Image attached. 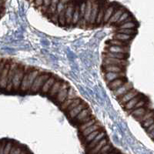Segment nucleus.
I'll return each mask as SVG.
<instances>
[{
  "instance_id": "obj_40",
  "label": "nucleus",
  "mask_w": 154,
  "mask_h": 154,
  "mask_svg": "<svg viewBox=\"0 0 154 154\" xmlns=\"http://www.w3.org/2000/svg\"><path fill=\"white\" fill-rule=\"evenodd\" d=\"M152 124H153V117L150 118V119H147V120H146L145 122L142 123V126H143L144 128H146V129L149 127V126Z\"/></svg>"
},
{
  "instance_id": "obj_36",
  "label": "nucleus",
  "mask_w": 154,
  "mask_h": 154,
  "mask_svg": "<svg viewBox=\"0 0 154 154\" xmlns=\"http://www.w3.org/2000/svg\"><path fill=\"white\" fill-rule=\"evenodd\" d=\"M137 32V30L134 29H118L116 31V33H122L126 34V35H131V36H134Z\"/></svg>"
},
{
  "instance_id": "obj_43",
  "label": "nucleus",
  "mask_w": 154,
  "mask_h": 154,
  "mask_svg": "<svg viewBox=\"0 0 154 154\" xmlns=\"http://www.w3.org/2000/svg\"><path fill=\"white\" fill-rule=\"evenodd\" d=\"M1 143H2V140H0V146H1Z\"/></svg>"
},
{
  "instance_id": "obj_24",
  "label": "nucleus",
  "mask_w": 154,
  "mask_h": 154,
  "mask_svg": "<svg viewBox=\"0 0 154 154\" xmlns=\"http://www.w3.org/2000/svg\"><path fill=\"white\" fill-rule=\"evenodd\" d=\"M104 70L107 72H115V73H124V68L116 66H105Z\"/></svg>"
},
{
  "instance_id": "obj_32",
  "label": "nucleus",
  "mask_w": 154,
  "mask_h": 154,
  "mask_svg": "<svg viewBox=\"0 0 154 154\" xmlns=\"http://www.w3.org/2000/svg\"><path fill=\"white\" fill-rule=\"evenodd\" d=\"M82 101H83V100H82V99L78 96L77 98H75V100H74V101L72 102V104H71V105H70L66 109L65 112H66V114H67L69 112V111H71L72 109H73L74 108H75L76 106H79Z\"/></svg>"
},
{
  "instance_id": "obj_7",
  "label": "nucleus",
  "mask_w": 154,
  "mask_h": 154,
  "mask_svg": "<svg viewBox=\"0 0 154 154\" xmlns=\"http://www.w3.org/2000/svg\"><path fill=\"white\" fill-rule=\"evenodd\" d=\"M139 94H140V93L133 88V89H130V91L127 92L126 94L123 95V96H118L117 99L119 98V97H121V99H119V102L121 105H123V104H126L127 102H129L130 100H131L132 99H133L134 97H136V96Z\"/></svg>"
},
{
  "instance_id": "obj_17",
  "label": "nucleus",
  "mask_w": 154,
  "mask_h": 154,
  "mask_svg": "<svg viewBox=\"0 0 154 154\" xmlns=\"http://www.w3.org/2000/svg\"><path fill=\"white\" fill-rule=\"evenodd\" d=\"M63 82V80L60 79V80H56V82H54V84L53 85V86L51 87L50 90L48 93V96L49 97H56V94L59 92V89H60V86H61L62 82Z\"/></svg>"
},
{
  "instance_id": "obj_22",
  "label": "nucleus",
  "mask_w": 154,
  "mask_h": 154,
  "mask_svg": "<svg viewBox=\"0 0 154 154\" xmlns=\"http://www.w3.org/2000/svg\"><path fill=\"white\" fill-rule=\"evenodd\" d=\"M126 82H124L123 79H116L114 81L109 82L108 83V87L109 88V89H111L112 91L115 90V89H118L119 87L122 86L123 85H124Z\"/></svg>"
},
{
  "instance_id": "obj_41",
  "label": "nucleus",
  "mask_w": 154,
  "mask_h": 154,
  "mask_svg": "<svg viewBox=\"0 0 154 154\" xmlns=\"http://www.w3.org/2000/svg\"><path fill=\"white\" fill-rule=\"evenodd\" d=\"M145 105V101H143V100H140V101L137 103L136 105L134 106V107H133L132 109H130V111H133L134 110V109H138V108H140V107H143V106Z\"/></svg>"
},
{
  "instance_id": "obj_31",
  "label": "nucleus",
  "mask_w": 154,
  "mask_h": 154,
  "mask_svg": "<svg viewBox=\"0 0 154 154\" xmlns=\"http://www.w3.org/2000/svg\"><path fill=\"white\" fill-rule=\"evenodd\" d=\"M67 3H68V2H66L64 9L60 12L59 17H58V23H59V24L60 25H61V26H64V25H65V13H66V7H67Z\"/></svg>"
},
{
  "instance_id": "obj_25",
  "label": "nucleus",
  "mask_w": 154,
  "mask_h": 154,
  "mask_svg": "<svg viewBox=\"0 0 154 154\" xmlns=\"http://www.w3.org/2000/svg\"><path fill=\"white\" fill-rule=\"evenodd\" d=\"M100 125L98 122H96L95 124H93V126H89V127L86 128V130H84L82 132V134L83 135V137H87L88 135H89L90 133H92L93 132L96 131V130H100Z\"/></svg>"
},
{
  "instance_id": "obj_15",
  "label": "nucleus",
  "mask_w": 154,
  "mask_h": 154,
  "mask_svg": "<svg viewBox=\"0 0 154 154\" xmlns=\"http://www.w3.org/2000/svg\"><path fill=\"white\" fill-rule=\"evenodd\" d=\"M108 50L109 53H123V54H128L129 51H130V47H128V46H110L108 47Z\"/></svg>"
},
{
  "instance_id": "obj_28",
  "label": "nucleus",
  "mask_w": 154,
  "mask_h": 154,
  "mask_svg": "<svg viewBox=\"0 0 154 154\" xmlns=\"http://www.w3.org/2000/svg\"><path fill=\"white\" fill-rule=\"evenodd\" d=\"M79 21V5H76L75 6V9L73 11L72 19V24L75 26Z\"/></svg>"
},
{
  "instance_id": "obj_29",
  "label": "nucleus",
  "mask_w": 154,
  "mask_h": 154,
  "mask_svg": "<svg viewBox=\"0 0 154 154\" xmlns=\"http://www.w3.org/2000/svg\"><path fill=\"white\" fill-rule=\"evenodd\" d=\"M109 44L112 46H130V42H127V41H119L116 40V39H112V40L109 41Z\"/></svg>"
},
{
  "instance_id": "obj_19",
  "label": "nucleus",
  "mask_w": 154,
  "mask_h": 154,
  "mask_svg": "<svg viewBox=\"0 0 154 154\" xmlns=\"http://www.w3.org/2000/svg\"><path fill=\"white\" fill-rule=\"evenodd\" d=\"M104 58H114L118 60H126L129 58V54H123V53H113L109 52H106L103 53Z\"/></svg>"
},
{
  "instance_id": "obj_20",
  "label": "nucleus",
  "mask_w": 154,
  "mask_h": 154,
  "mask_svg": "<svg viewBox=\"0 0 154 154\" xmlns=\"http://www.w3.org/2000/svg\"><path fill=\"white\" fill-rule=\"evenodd\" d=\"M114 6L112 5H108L105 9V12H104V16L103 18V24H106L108 23L109 19H110V17L112 16V15L113 14L114 12Z\"/></svg>"
},
{
  "instance_id": "obj_39",
  "label": "nucleus",
  "mask_w": 154,
  "mask_h": 154,
  "mask_svg": "<svg viewBox=\"0 0 154 154\" xmlns=\"http://www.w3.org/2000/svg\"><path fill=\"white\" fill-rule=\"evenodd\" d=\"M152 117H153V112H152V111L149 112V111L148 110L146 112V113L145 115H144L143 116V117L140 119V121H139V122H140V123H143V122H145L146 120L150 119V118H152Z\"/></svg>"
},
{
  "instance_id": "obj_37",
  "label": "nucleus",
  "mask_w": 154,
  "mask_h": 154,
  "mask_svg": "<svg viewBox=\"0 0 154 154\" xmlns=\"http://www.w3.org/2000/svg\"><path fill=\"white\" fill-rule=\"evenodd\" d=\"M77 97H78V96H77L75 90H74L72 87L69 88L66 100H74V99L77 98Z\"/></svg>"
},
{
  "instance_id": "obj_10",
  "label": "nucleus",
  "mask_w": 154,
  "mask_h": 154,
  "mask_svg": "<svg viewBox=\"0 0 154 154\" xmlns=\"http://www.w3.org/2000/svg\"><path fill=\"white\" fill-rule=\"evenodd\" d=\"M88 107H89V106H88V104L86 103V102L82 101V103L78 106H76L75 108H74L73 109L69 111L66 115L68 116H69V119H74V118H75V116H76L81 112V111L85 109L88 108Z\"/></svg>"
},
{
  "instance_id": "obj_2",
  "label": "nucleus",
  "mask_w": 154,
  "mask_h": 154,
  "mask_svg": "<svg viewBox=\"0 0 154 154\" xmlns=\"http://www.w3.org/2000/svg\"><path fill=\"white\" fill-rule=\"evenodd\" d=\"M25 72V66L23 64H20L18 66L17 69L16 70L14 77L12 79V89L15 90H19L20 88L22 79H23V75Z\"/></svg>"
},
{
  "instance_id": "obj_1",
  "label": "nucleus",
  "mask_w": 154,
  "mask_h": 154,
  "mask_svg": "<svg viewBox=\"0 0 154 154\" xmlns=\"http://www.w3.org/2000/svg\"><path fill=\"white\" fill-rule=\"evenodd\" d=\"M52 75H53V74L49 73V72H43V73H41L40 75H38V76L35 78V80H34L33 83H32V86L31 89H30L29 91L30 93H38V91H39L41 89V88L42 87L44 83L50 78V76Z\"/></svg>"
},
{
  "instance_id": "obj_5",
  "label": "nucleus",
  "mask_w": 154,
  "mask_h": 154,
  "mask_svg": "<svg viewBox=\"0 0 154 154\" xmlns=\"http://www.w3.org/2000/svg\"><path fill=\"white\" fill-rule=\"evenodd\" d=\"M127 60H118L114 58H103V66H116L124 68L128 65Z\"/></svg>"
},
{
  "instance_id": "obj_30",
  "label": "nucleus",
  "mask_w": 154,
  "mask_h": 154,
  "mask_svg": "<svg viewBox=\"0 0 154 154\" xmlns=\"http://www.w3.org/2000/svg\"><path fill=\"white\" fill-rule=\"evenodd\" d=\"M113 38L114 39H116V40L119 41H128L130 40V39H133V36L122 33H116L113 35Z\"/></svg>"
},
{
  "instance_id": "obj_34",
  "label": "nucleus",
  "mask_w": 154,
  "mask_h": 154,
  "mask_svg": "<svg viewBox=\"0 0 154 154\" xmlns=\"http://www.w3.org/2000/svg\"><path fill=\"white\" fill-rule=\"evenodd\" d=\"M100 130H96V131H94L92 133H90L89 135H88L87 137H85V140H84V142L86 143V144L89 143H90L91 141H93V140H94L95 138H96V137L97 136V135L99 134V133H100Z\"/></svg>"
},
{
  "instance_id": "obj_12",
  "label": "nucleus",
  "mask_w": 154,
  "mask_h": 154,
  "mask_svg": "<svg viewBox=\"0 0 154 154\" xmlns=\"http://www.w3.org/2000/svg\"><path fill=\"white\" fill-rule=\"evenodd\" d=\"M106 4L107 2H99L98 14H97V17H96V23H95V24L100 25L102 22H103V16H104V12H105L106 8L108 6Z\"/></svg>"
},
{
  "instance_id": "obj_26",
  "label": "nucleus",
  "mask_w": 154,
  "mask_h": 154,
  "mask_svg": "<svg viewBox=\"0 0 154 154\" xmlns=\"http://www.w3.org/2000/svg\"><path fill=\"white\" fill-rule=\"evenodd\" d=\"M124 73H115V72H107L106 74V79L107 83L112 82V80H115L117 78H120V77H124Z\"/></svg>"
},
{
  "instance_id": "obj_35",
  "label": "nucleus",
  "mask_w": 154,
  "mask_h": 154,
  "mask_svg": "<svg viewBox=\"0 0 154 154\" xmlns=\"http://www.w3.org/2000/svg\"><path fill=\"white\" fill-rule=\"evenodd\" d=\"M137 26V25L135 24L133 22H130V23H125V24L120 25L118 26L119 29H133L135 27Z\"/></svg>"
},
{
  "instance_id": "obj_18",
  "label": "nucleus",
  "mask_w": 154,
  "mask_h": 154,
  "mask_svg": "<svg viewBox=\"0 0 154 154\" xmlns=\"http://www.w3.org/2000/svg\"><path fill=\"white\" fill-rule=\"evenodd\" d=\"M146 112L147 110L145 107H140V108L136 109L132 111L130 114H131L132 116H133L137 121H140V119L146 113Z\"/></svg>"
},
{
  "instance_id": "obj_6",
  "label": "nucleus",
  "mask_w": 154,
  "mask_h": 154,
  "mask_svg": "<svg viewBox=\"0 0 154 154\" xmlns=\"http://www.w3.org/2000/svg\"><path fill=\"white\" fill-rule=\"evenodd\" d=\"M9 66H10V62H6L3 69H2L1 75H0V88L1 89H5L6 86H7V79Z\"/></svg>"
},
{
  "instance_id": "obj_42",
  "label": "nucleus",
  "mask_w": 154,
  "mask_h": 154,
  "mask_svg": "<svg viewBox=\"0 0 154 154\" xmlns=\"http://www.w3.org/2000/svg\"><path fill=\"white\" fill-rule=\"evenodd\" d=\"M93 119V115H92V116H86V117H85L84 119H82V120L79 121V123H80V124H79V125L87 123V122H89V121H90V120H91V119Z\"/></svg>"
},
{
  "instance_id": "obj_11",
  "label": "nucleus",
  "mask_w": 154,
  "mask_h": 154,
  "mask_svg": "<svg viewBox=\"0 0 154 154\" xmlns=\"http://www.w3.org/2000/svg\"><path fill=\"white\" fill-rule=\"evenodd\" d=\"M99 10V2L96 1H93L92 2V9H91V15H90V18H89V25L93 26L96 23V19L97 17V14H98Z\"/></svg>"
},
{
  "instance_id": "obj_16",
  "label": "nucleus",
  "mask_w": 154,
  "mask_h": 154,
  "mask_svg": "<svg viewBox=\"0 0 154 154\" xmlns=\"http://www.w3.org/2000/svg\"><path fill=\"white\" fill-rule=\"evenodd\" d=\"M32 68H28V66H25V72L23 75V79H22L21 84H20V88L19 89L23 92L27 91V80H28V74Z\"/></svg>"
},
{
  "instance_id": "obj_38",
  "label": "nucleus",
  "mask_w": 154,
  "mask_h": 154,
  "mask_svg": "<svg viewBox=\"0 0 154 154\" xmlns=\"http://www.w3.org/2000/svg\"><path fill=\"white\" fill-rule=\"evenodd\" d=\"M128 17H130V13H129V12H123V14L121 15L120 17H119V20L117 21V23H116V26H117L118 24H119V26H120V25L122 24V23H123Z\"/></svg>"
},
{
  "instance_id": "obj_21",
  "label": "nucleus",
  "mask_w": 154,
  "mask_h": 154,
  "mask_svg": "<svg viewBox=\"0 0 154 154\" xmlns=\"http://www.w3.org/2000/svg\"><path fill=\"white\" fill-rule=\"evenodd\" d=\"M123 12H124V11H123V8H120V9H117V10L114 11L113 14L112 15L110 19H109V21H108L109 24H113V23H117L119 17H120L121 15L123 14Z\"/></svg>"
},
{
  "instance_id": "obj_4",
  "label": "nucleus",
  "mask_w": 154,
  "mask_h": 154,
  "mask_svg": "<svg viewBox=\"0 0 154 154\" xmlns=\"http://www.w3.org/2000/svg\"><path fill=\"white\" fill-rule=\"evenodd\" d=\"M19 63L16 62H11L10 66H9V73H8V79H7V86H6V90L7 91H11L12 89V79L14 77L16 70L17 69Z\"/></svg>"
},
{
  "instance_id": "obj_13",
  "label": "nucleus",
  "mask_w": 154,
  "mask_h": 154,
  "mask_svg": "<svg viewBox=\"0 0 154 154\" xmlns=\"http://www.w3.org/2000/svg\"><path fill=\"white\" fill-rule=\"evenodd\" d=\"M131 89H133V86L129 82H126L124 85H123L122 86L119 87L118 89L113 90V94L115 95L116 97L119 96H123V95L126 94L127 92H129Z\"/></svg>"
},
{
  "instance_id": "obj_33",
  "label": "nucleus",
  "mask_w": 154,
  "mask_h": 154,
  "mask_svg": "<svg viewBox=\"0 0 154 154\" xmlns=\"http://www.w3.org/2000/svg\"><path fill=\"white\" fill-rule=\"evenodd\" d=\"M96 122H97V121H96V119L93 118V119H91V120L89 121V122H87V123H83V124L79 125V132H80V131L82 132L84 130H86V128H88V127H89V126H93V125L95 124V123H96Z\"/></svg>"
},
{
  "instance_id": "obj_23",
  "label": "nucleus",
  "mask_w": 154,
  "mask_h": 154,
  "mask_svg": "<svg viewBox=\"0 0 154 154\" xmlns=\"http://www.w3.org/2000/svg\"><path fill=\"white\" fill-rule=\"evenodd\" d=\"M92 115H93V112H92L91 109L89 108V107H88V108L85 109L81 111V112H79L76 116H75V120L79 122V121L82 120V119H84V118L86 117V116H92Z\"/></svg>"
},
{
  "instance_id": "obj_14",
  "label": "nucleus",
  "mask_w": 154,
  "mask_h": 154,
  "mask_svg": "<svg viewBox=\"0 0 154 154\" xmlns=\"http://www.w3.org/2000/svg\"><path fill=\"white\" fill-rule=\"evenodd\" d=\"M55 82H56V76L52 75L50 76V78L44 83L42 87L41 88V92H42V93H44V94H47V93H49V90H50L51 87H52L53 85L54 84Z\"/></svg>"
},
{
  "instance_id": "obj_27",
  "label": "nucleus",
  "mask_w": 154,
  "mask_h": 154,
  "mask_svg": "<svg viewBox=\"0 0 154 154\" xmlns=\"http://www.w3.org/2000/svg\"><path fill=\"white\" fill-rule=\"evenodd\" d=\"M140 100V96H136L133 99H132L131 100H130L129 102H127L126 104L124 105L125 109H127V110H130L134 107V106L138 103Z\"/></svg>"
},
{
  "instance_id": "obj_9",
  "label": "nucleus",
  "mask_w": 154,
  "mask_h": 154,
  "mask_svg": "<svg viewBox=\"0 0 154 154\" xmlns=\"http://www.w3.org/2000/svg\"><path fill=\"white\" fill-rule=\"evenodd\" d=\"M73 2H68L67 3V7L66 9L65 13V24L69 26L72 23V14H73V11L75 9V6L73 5Z\"/></svg>"
},
{
  "instance_id": "obj_8",
  "label": "nucleus",
  "mask_w": 154,
  "mask_h": 154,
  "mask_svg": "<svg viewBox=\"0 0 154 154\" xmlns=\"http://www.w3.org/2000/svg\"><path fill=\"white\" fill-rule=\"evenodd\" d=\"M41 73V71L38 69H35V68H32L30 69V71L29 72L28 74V80H27V91L29 92L30 89H31L32 86V83H33L34 80L35 79L38 75H40Z\"/></svg>"
},
{
  "instance_id": "obj_3",
  "label": "nucleus",
  "mask_w": 154,
  "mask_h": 154,
  "mask_svg": "<svg viewBox=\"0 0 154 154\" xmlns=\"http://www.w3.org/2000/svg\"><path fill=\"white\" fill-rule=\"evenodd\" d=\"M69 85L67 82L63 80L62 82L61 86H60L59 92L57 93L56 96V103L58 104L61 105L63 102L65 101L67 98V94H68V89L69 88Z\"/></svg>"
}]
</instances>
